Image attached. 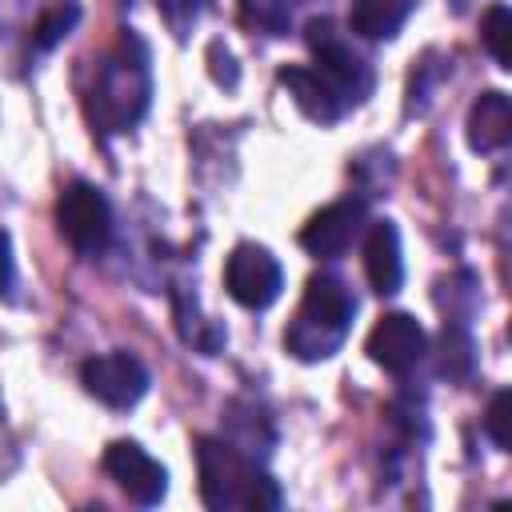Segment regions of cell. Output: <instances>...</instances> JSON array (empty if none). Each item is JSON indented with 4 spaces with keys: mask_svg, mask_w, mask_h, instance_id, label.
<instances>
[{
    "mask_svg": "<svg viewBox=\"0 0 512 512\" xmlns=\"http://www.w3.org/2000/svg\"><path fill=\"white\" fill-rule=\"evenodd\" d=\"M152 104V68H148V48L140 36L124 32L104 60L96 64L92 88H88V120L96 132H128L140 124V116Z\"/></svg>",
    "mask_w": 512,
    "mask_h": 512,
    "instance_id": "1",
    "label": "cell"
},
{
    "mask_svg": "<svg viewBox=\"0 0 512 512\" xmlns=\"http://www.w3.org/2000/svg\"><path fill=\"white\" fill-rule=\"evenodd\" d=\"M196 468H200V500L212 512H228V508L264 512V508L284 504L280 484L248 452H240L228 440L200 436L196 440Z\"/></svg>",
    "mask_w": 512,
    "mask_h": 512,
    "instance_id": "2",
    "label": "cell"
},
{
    "mask_svg": "<svg viewBox=\"0 0 512 512\" xmlns=\"http://www.w3.org/2000/svg\"><path fill=\"white\" fill-rule=\"evenodd\" d=\"M352 316H356L352 288L332 272H316L304 284V296H300V308H296L292 324L284 328V348L304 364L328 360L344 344V336L352 328Z\"/></svg>",
    "mask_w": 512,
    "mask_h": 512,
    "instance_id": "3",
    "label": "cell"
},
{
    "mask_svg": "<svg viewBox=\"0 0 512 512\" xmlns=\"http://www.w3.org/2000/svg\"><path fill=\"white\" fill-rule=\"evenodd\" d=\"M56 224L80 256H100L112 240V204L96 184L72 180L56 200Z\"/></svg>",
    "mask_w": 512,
    "mask_h": 512,
    "instance_id": "4",
    "label": "cell"
},
{
    "mask_svg": "<svg viewBox=\"0 0 512 512\" xmlns=\"http://www.w3.org/2000/svg\"><path fill=\"white\" fill-rule=\"evenodd\" d=\"M308 48H312V56H316V72L356 108V104H364L368 100V92H372V68H368V60L344 40V32H336V24L332 20H312L308 24Z\"/></svg>",
    "mask_w": 512,
    "mask_h": 512,
    "instance_id": "5",
    "label": "cell"
},
{
    "mask_svg": "<svg viewBox=\"0 0 512 512\" xmlns=\"http://www.w3.org/2000/svg\"><path fill=\"white\" fill-rule=\"evenodd\" d=\"M224 288L240 308L264 312L280 300L284 268L264 244H236L224 260Z\"/></svg>",
    "mask_w": 512,
    "mask_h": 512,
    "instance_id": "6",
    "label": "cell"
},
{
    "mask_svg": "<svg viewBox=\"0 0 512 512\" xmlns=\"http://www.w3.org/2000/svg\"><path fill=\"white\" fill-rule=\"evenodd\" d=\"M80 384L108 408H132L148 392V368L132 352H100L80 364Z\"/></svg>",
    "mask_w": 512,
    "mask_h": 512,
    "instance_id": "7",
    "label": "cell"
},
{
    "mask_svg": "<svg viewBox=\"0 0 512 512\" xmlns=\"http://www.w3.org/2000/svg\"><path fill=\"white\" fill-rule=\"evenodd\" d=\"M364 352H368V360L380 364L384 372L404 376V372H412V368L424 360V352H428V332H424L420 320L408 316V312H384V316L372 324V332H368V340H364Z\"/></svg>",
    "mask_w": 512,
    "mask_h": 512,
    "instance_id": "8",
    "label": "cell"
},
{
    "mask_svg": "<svg viewBox=\"0 0 512 512\" xmlns=\"http://www.w3.org/2000/svg\"><path fill=\"white\" fill-rule=\"evenodd\" d=\"M104 472L120 484V492L128 496V500H136V504H144V508H152V504H160L164 500V492H168V468L156 460V456H148L136 440H112L108 448H104Z\"/></svg>",
    "mask_w": 512,
    "mask_h": 512,
    "instance_id": "9",
    "label": "cell"
},
{
    "mask_svg": "<svg viewBox=\"0 0 512 512\" xmlns=\"http://www.w3.org/2000/svg\"><path fill=\"white\" fill-rule=\"evenodd\" d=\"M360 224H364V200H336L300 228V248L316 260H332L360 236Z\"/></svg>",
    "mask_w": 512,
    "mask_h": 512,
    "instance_id": "10",
    "label": "cell"
},
{
    "mask_svg": "<svg viewBox=\"0 0 512 512\" xmlns=\"http://www.w3.org/2000/svg\"><path fill=\"white\" fill-rule=\"evenodd\" d=\"M280 84L288 88V96L296 100V108L316 120V124H336L352 104L316 72V68H304V64H288L280 68Z\"/></svg>",
    "mask_w": 512,
    "mask_h": 512,
    "instance_id": "11",
    "label": "cell"
},
{
    "mask_svg": "<svg viewBox=\"0 0 512 512\" xmlns=\"http://www.w3.org/2000/svg\"><path fill=\"white\" fill-rule=\"evenodd\" d=\"M364 276L372 284V292L392 296L400 292L404 280V256H400V232L392 220H376L364 236Z\"/></svg>",
    "mask_w": 512,
    "mask_h": 512,
    "instance_id": "12",
    "label": "cell"
},
{
    "mask_svg": "<svg viewBox=\"0 0 512 512\" xmlns=\"http://www.w3.org/2000/svg\"><path fill=\"white\" fill-rule=\"evenodd\" d=\"M512 140V100L504 92H480L468 108V144L472 152H500Z\"/></svg>",
    "mask_w": 512,
    "mask_h": 512,
    "instance_id": "13",
    "label": "cell"
},
{
    "mask_svg": "<svg viewBox=\"0 0 512 512\" xmlns=\"http://www.w3.org/2000/svg\"><path fill=\"white\" fill-rule=\"evenodd\" d=\"M412 12H416V0H352L348 28L364 40H392Z\"/></svg>",
    "mask_w": 512,
    "mask_h": 512,
    "instance_id": "14",
    "label": "cell"
},
{
    "mask_svg": "<svg viewBox=\"0 0 512 512\" xmlns=\"http://www.w3.org/2000/svg\"><path fill=\"white\" fill-rule=\"evenodd\" d=\"M76 24H80V4L76 0H52L32 24V48L36 52H52Z\"/></svg>",
    "mask_w": 512,
    "mask_h": 512,
    "instance_id": "15",
    "label": "cell"
},
{
    "mask_svg": "<svg viewBox=\"0 0 512 512\" xmlns=\"http://www.w3.org/2000/svg\"><path fill=\"white\" fill-rule=\"evenodd\" d=\"M480 40H484V48L492 52V60L500 68H512V12H508V4H492L484 12Z\"/></svg>",
    "mask_w": 512,
    "mask_h": 512,
    "instance_id": "16",
    "label": "cell"
},
{
    "mask_svg": "<svg viewBox=\"0 0 512 512\" xmlns=\"http://www.w3.org/2000/svg\"><path fill=\"white\" fill-rule=\"evenodd\" d=\"M244 20L268 36H288L292 28V0H240Z\"/></svg>",
    "mask_w": 512,
    "mask_h": 512,
    "instance_id": "17",
    "label": "cell"
},
{
    "mask_svg": "<svg viewBox=\"0 0 512 512\" xmlns=\"http://www.w3.org/2000/svg\"><path fill=\"white\" fill-rule=\"evenodd\" d=\"M208 4L212 0H156L160 16H164V24H168V32L176 40H188V32L200 24V16L208 12Z\"/></svg>",
    "mask_w": 512,
    "mask_h": 512,
    "instance_id": "18",
    "label": "cell"
},
{
    "mask_svg": "<svg viewBox=\"0 0 512 512\" xmlns=\"http://www.w3.org/2000/svg\"><path fill=\"white\" fill-rule=\"evenodd\" d=\"M484 432L492 436V444L500 448V452H508L512 448V392H496L492 396V404H488V412H484Z\"/></svg>",
    "mask_w": 512,
    "mask_h": 512,
    "instance_id": "19",
    "label": "cell"
},
{
    "mask_svg": "<svg viewBox=\"0 0 512 512\" xmlns=\"http://www.w3.org/2000/svg\"><path fill=\"white\" fill-rule=\"evenodd\" d=\"M472 368V340L452 324L444 328V360H440V372L444 376H464Z\"/></svg>",
    "mask_w": 512,
    "mask_h": 512,
    "instance_id": "20",
    "label": "cell"
},
{
    "mask_svg": "<svg viewBox=\"0 0 512 512\" xmlns=\"http://www.w3.org/2000/svg\"><path fill=\"white\" fill-rule=\"evenodd\" d=\"M8 288H12V240L0 228V292H8Z\"/></svg>",
    "mask_w": 512,
    "mask_h": 512,
    "instance_id": "21",
    "label": "cell"
},
{
    "mask_svg": "<svg viewBox=\"0 0 512 512\" xmlns=\"http://www.w3.org/2000/svg\"><path fill=\"white\" fill-rule=\"evenodd\" d=\"M208 56H212V64H220V48H216V44L208 48ZM228 60H232V52L224 48V64H228ZM212 72H216V80H224V84H236V68H228V72H220V68H212Z\"/></svg>",
    "mask_w": 512,
    "mask_h": 512,
    "instance_id": "22",
    "label": "cell"
},
{
    "mask_svg": "<svg viewBox=\"0 0 512 512\" xmlns=\"http://www.w3.org/2000/svg\"><path fill=\"white\" fill-rule=\"evenodd\" d=\"M456 4H464V0H456Z\"/></svg>",
    "mask_w": 512,
    "mask_h": 512,
    "instance_id": "23",
    "label": "cell"
}]
</instances>
